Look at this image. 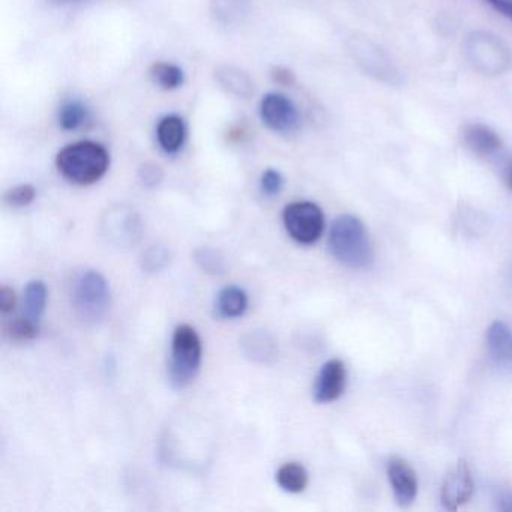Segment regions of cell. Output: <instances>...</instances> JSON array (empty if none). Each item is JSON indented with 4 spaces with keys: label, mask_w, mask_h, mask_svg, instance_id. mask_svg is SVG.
<instances>
[{
    "label": "cell",
    "mask_w": 512,
    "mask_h": 512,
    "mask_svg": "<svg viewBox=\"0 0 512 512\" xmlns=\"http://www.w3.org/2000/svg\"><path fill=\"white\" fill-rule=\"evenodd\" d=\"M196 262L209 274H220L223 271V260L218 256L217 251L209 248H200L196 251Z\"/></svg>",
    "instance_id": "7402d4cb"
},
{
    "label": "cell",
    "mask_w": 512,
    "mask_h": 512,
    "mask_svg": "<svg viewBox=\"0 0 512 512\" xmlns=\"http://www.w3.org/2000/svg\"><path fill=\"white\" fill-rule=\"evenodd\" d=\"M490 7L512 20V0H485Z\"/></svg>",
    "instance_id": "83f0119b"
},
{
    "label": "cell",
    "mask_w": 512,
    "mask_h": 512,
    "mask_svg": "<svg viewBox=\"0 0 512 512\" xmlns=\"http://www.w3.org/2000/svg\"><path fill=\"white\" fill-rule=\"evenodd\" d=\"M215 79L221 88L238 98H250L254 94V83L251 77L241 68L233 65H221L215 70Z\"/></svg>",
    "instance_id": "7c38bea8"
},
{
    "label": "cell",
    "mask_w": 512,
    "mask_h": 512,
    "mask_svg": "<svg viewBox=\"0 0 512 512\" xmlns=\"http://www.w3.org/2000/svg\"><path fill=\"white\" fill-rule=\"evenodd\" d=\"M488 353L500 367L512 371V331L506 323L496 320L485 335Z\"/></svg>",
    "instance_id": "30bf717a"
},
{
    "label": "cell",
    "mask_w": 512,
    "mask_h": 512,
    "mask_svg": "<svg viewBox=\"0 0 512 512\" xmlns=\"http://www.w3.org/2000/svg\"><path fill=\"white\" fill-rule=\"evenodd\" d=\"M163 169L157 164L146 163L139 169V178L146 187H155L163 181Z\"/></svg>",
    "instance_id": "cb8c5ba5"
},
{
    "label": "cell",
    "mask_w": 512,
    "mask_h": 512,
    "mask_svg": "<svg viewBox=\"0 0 512 512\" xmlns=\"http://www.w3.org/2000/svg\"><path fill=\"white\" fill-rule=\"evenodd\" d=\"M56 167L71 184L86 187L104 178L110 167V155L100 143L82 140L59 152Z\"/></svg>",
    "instance_id": "7a4b0ae2"
},
{
    "label": "cell",
    "mask_w": 512,
    "mask_h": 512,
    "mask_svg": "<svg viewBox=\"0 0 512 512\" xmlns=\"http://www.w3.org/2000/svg\"><path fill=\"white\" fill-rule=\"evenodd\" d=\"M167 263V251L164 248L152 247L145 256V268L148 271H158Z\"/></svg>",
    "instance_id": "d4e9b609"
},
{
    "label": "cell",
    "mask_w": 512,
    "mask_h": 512,
    "mask_svg": "<svg viewBox=\"0 0 512 512\" xmlns=\"http://www.w3.org/2000/svg\"><path fill=\"white\" fill-rule=\"evenodd\" d=\"M260 118L274 133H292L299 125V112L286 95L271 92L260 101Z\"/></svg>",
    "instance_id": "8992f818"
},
{
    "label": "cell",
    "mask_w": 512,
    "mask_h": 512,
    "mask_svg": "<svg viewBox=\"0 0 512 512\" xmlns=\"http://www.w3.org/2000/svg\"><path fill=\"white\" fill-rule=\"evenodd\" d=\"M35 196H37V191L32 185H19L5 194V202L13 208H25L34 202Z\"/></svg>",
    "instance_id": "44dd1931"
},
{
    "label": "cell",
    "mask_w": 512,
    "mask_h": 512,
    "mask_svg": "<svg viewBox=\"0 0 512 512\" xmlns=\"http://www.w3.org/2000/svg\"><path fill=\"white\" fill-rule=\"evenodd\" d=\"M284 179L281 176L280 172L274 169H268L262 175V179H260V187H262L263 193L266 196L274 197L278 196L283 190Z\"/></svg>",
    "instance_id": "603a6c76"
},
{
    "label": "cell",
    "mask_w": 512,
    "mask_h": 512,
    "mask_svg": "<svg viewBox=\"0 0 512 512\" xmlns=\"http://www.w3.org/2000/svg\"><path fill=\"white\" fill-rule=\"evenodd\" d=\"M272 79L277 85L281 86H292L295 83V76L292 71L287 70L284 67H277L272 70Z\"/></svg>",
    "instance_id": "4316f807"
},
{
    "label": "cell",
    "mask_w": 512,
    "mask_h": 512,
    "mask_svg": "<svg viewBox=\"0 0 512 512\" xmlns=\"http://www.w3.org/2000/svg\"><path fill=\"white\" fill-rule=\"evenodd\" d=\"M211 8L221 25H239L250 14L251 0H211Z\"/></svg>",
    "instance_id": "5bb4252c"
},
{
    "label": "cell",
    "mask_w": 512,
    "mask_h": 512,
    "mask_svg": "<svg viewBox=\"0 0 512 512\" xmlns=\"http://www.w3.org/2000/svg\"><path fill=\"white\" fill-rule=\"evenodd\" d=\"M218 314L224 319H236V317L244 316L248 307L247 293L236 286L226 287L221 290L217 296Z\"/></svg>",
    "instance_id": "9a60e30c"
},
{
    "label": "cell",
    "mask_w": 512,
    "mask_h": 512,
    "mask_svg": "<svg viewBox=\"0 0 512 512\" xmlns=\"http://www.w3.org/2000/svg\"><path fill=\"white\" fill-rule=\"evenodd\" d=\"M73 305L77 316L86 323H97L110 310V287L97 271H86L73 286Z\"/></svg>",
    "instance_id": "277c9868"
},
{
    "label": "cell",
    "mask_w": 512,
    "mask_h": 512,
    "mask_svg": "<svg viewBox=\"0 0 512 512\" xmlns=\"http://www.w3.org/2000/svg\"><path fill=\"white\" fill-rule=\"evenodd\" d=\"M152 82L160 86L164 91H173V89L181 88L184 85V71L173 64L166 62H158L149 70Z\"/></svg>",
    "instance_id": "ac0fdd59"
},
{
    "label": "cell",
    "mask_w": 512,
    "mask_h": 512,
    "mask_svg": "<svg viewBox=\"0 0 512 512\" xmlns=\"http://www.w3.org/2000/svg\"><path fill=\"white\" fill-rule=\"evenodd\" d=\"M7 335L14 343H26L38 335V323L28 317H17L7 326Z\"/></svg>",
    "instance_id": "ffe728a7"
},
{
    "label": "cell",
    "mask_w": 512,
    "mask_h": 512,
    "mask_svg": "<svg viewBox=\"0 0 512 512\" xmlns=\"http://www.w3.org/2000/svg\"><path fill=\"white\" fill-rule=\"evenodd\" d=\"M17 296L10 287L0 289V310L2 313H10L16 308Z\"/></svg>",
    "instance_id": "484cf974"
},
{
    "label": "cell",
    "mask_w": 512,
    "mask_h": 512,
    "mask_svg": "<svg viewBox=\"0 0 512 512\" xmlns=\"http://www.w3.org/2000/svg\"><path fill=\"white\" fill-rule=\"evenodd\" d=\"M287 233L299 244L311 245L319 241L325 229V215L322 209L311 202H295L286 206L283 212Z\"/></svg>",
    "instance_id": "5b68a950"
},
{
    "label": "cell",
    "mask_w": 512,
    "mask_h": 512,
    "mask_svg": "<svg viewBox=\"0 0 512 512\" xmlns=\"http://www.w3.org/2000/svg\"><path fill=\"white\" fill-rule=\"evenodd\" d=\"M202 364V341L196 329L181 325L175 329L170 356L169 379L175 389H184L196 379Z\"/></svg>",
    "instance_id": "3957f363"
},
{
    "label": "cell",
    "mask_w": 512,
    "mask_h": 512,
    "mask_svg": "<svg viewBox=\"0 0 512 512\" xmlns=\"http://www.w3.org/2000/svg\"><path fill=\"white\" fill-rule=\"evenodd\" d=\"M346 365L340 359H331L320 368L314 385V400L320 404L332 403L343 395L346 388Z\"/></svg>",
    "instance_id": "9c48e42d"
},
{
    "label": "cell",
    "mask_w": 512,
    "mask_h": 512,
    "mask_svg": "<svg viewBox=\"0 0 512 512\" xmlns=\"http://www.w3.org/2000/svg\"><path fill=\"white\" fill-rule=\"evenodd\" d=\"M47 307V287L43 281L35 280L26 286L25 317L40 323Z\"/></svg>",
    "instance_id": "2e32d148"
},
{
    "label": "cell",
    "mask_w": 512,
    "mask_h": 512,
    "mask_svg": "<svg viewBox=\"0 0 512 512\" xmlns=\"http://www.w3.org/2000/svg\"><path fill=\"white\" fill-rule=\"evenodd\" d=\"M388 478L394 491L395 502L409 508L418 496V478L415 470L404 458L392 457L388 463Z\"/></svg>",
    "instance_id": "ba28073f"
},
{
    "label": "cell",
    "mask_w": 512,
    "mask_h": 512,
    "mask_svg": "<svg viewBox=\"0 0 512 512\" xmlns=\"http://www.w3.org/2000/svg\"><path fill=\"white\" fill-rule=\"evenodd\" d=\"M505 182L509 190H512V163L509 164L508 169H506Z\"/></svg>",
    "instance_id": "f546056e"
},
{
    "label": "cell",
    "mask_w": 512,
    "mask_h": 512,
    "mask_svg": "<svg viewBox=\"0 0 512 512\" xmlns=\"http://www.w3.org/2000/svg\"><path fill=\"white\" fill-rule=\"evenodd\" d=\"M187 137L184 121L178 115H169L161 119L157 127V139L161 149L167 154L181 151Z\"/></svg>",
    "instance_id": "4fadbf2b"
},
{
    "label": "cell",
    "mask_w": 512,
    "mask_h": 512,
    "mask_svg": "<svg viewBox=\"0 0 512 512\" xmlns=\"http://www.w3.org/2000/svg\"><path fill=\"white\" fill-rule=\"evenodd\" d=\"M329 250L347 268L365 269L374 262L373 245L367 230L355 215L344 214L335 218L329 232Z\"/></svg>",
    "instance_id": "6da1fadb"
},
{
    "label": "cell",
    "mask_w": 512,
    "mask_h": 512,
    "mask_svg": "<svg viewBox=\"0 0 512 512\" xmlns=\"http://www.w3.org/2000/svg\"><path fill=\"white\" fill-rule=\"evenodd\" d=\"M464 145L479 157H488L502 148L503 142L496 131L484 124H469L461 130Z\"/></svg>",
    "instance_id": "8fae6325"
},
{
    "label": "cell",
    "mask_w": 512,
    "mask_h": 512,
    "mask_svg": "<svg viewBox=\"0 0 512 512\" xmlns=\"http://www.w3.org/2000/svg\"><path fill=\"white\" fill-rule=\"evenodd\" d=\"M59 2H65V0H59Z\"/></svg>",
    "instance_id": "4dcf8cb0"
},
{
    "label": "cell",
    "mask_w": 512,
    "mask_h": 512,
    "mask_svg": "<svg viewBox=\"0 0 512 512\" xmlns=\"http://www.w3.org/2000/svg\"><path fill=\"white\" fill-rule=\"evenodd\" d=\"M475 484H473L472 472L466 460L458 461L457 466L446 476L442 485V503L449 511H457L472 497Z\"/></svg>",
    "instance_id": "52a82bcc"
},
{
    "label": "cell",
    "mask_w": 512,
    "mask_h": 512,
    "mask_svg": "<svg viewBox=\"0 0 512 512\" xmlns=\"http://www.w3.org/2000/svg\"><path fill=\"white\" fill-rule=\"evenodd\" d=\"M496 503L500 511L512 512V490H500Z\"/></svg>",
    "instance_id": "f1b7e54d"
},
{
    "label": "cell",
    "mask_w": 512,
    "mask_h": 512,
    "mask_svg": "<svg viewBox=\"0 0 512 512\" xmlns=\"http://www.w3.org/2000/svg\"><path fill=\"white\" fill-rule=\"evenodd\" d=\"M277 482L284 491L301 493L308 485L307 470L299 463L284 464L278 469Z\"/></svg>",
    "instance_id": "e0dca14e"
},
{
    "label": "cell",
    "mask_w": 512,
    "mask_h": 512,
    "mask_svg": "<svg viewBox=\"0 0 512 512\" xmlns=\"http://www.w3.org/2000/svg\"><path fill=\"white\" fill-rule=\"evenodd\" d=\"M89 110L79 101H68L59 109V125L65 131H74L88 122Z\"/></svg>",
    "instance_id": "d6986e66"
}]
</instances>
